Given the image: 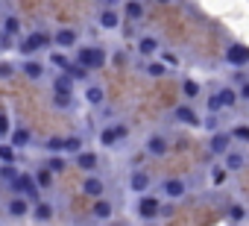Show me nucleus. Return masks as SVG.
Masks as SVG:
<instances>
[{"label":"nucleus","mask_w":249,"mask_h":226,"mask_svg":"<svg viewBox=\"0 0 249 226\" xmlns=\"http://www.w3.org/2000/svg\"><path fill=\"white\" fill-rule=\"evenodd\" d=\"M65 74H68V76H71V79H73V82H85V79H88V74H91V71H88V68H82V65H76V62H71V65H68V71H65Z\"/></svg>","instance_id":"nucleus-32"},{"label":"nucleus","mask_w":249,"mask_h":226,"mask_svg":"<svg viewBox=\"0 0 249 226\" xmlns=\"http://www.w3.org/2000/svg\"><path fill=\"white\" fill-rule=\"evenodd\" d=\"M111 211H114V206H111V200H106V194L94 197V206H91V217L94 220H108Z\"/></svg>","instance_id":"nucleus-20"},{"label":"nucleus","mask_w":249,"mask_h":226,"mask_svg":"<svg viewBox=\"0 0 249 226\" xmlns=\"http://www.w3.org/2000/svg\"><path fill=\"white\" fill-rule=\"evenodd\" d=\"M229 147H231V135H229L226 130H217V132H211V138H208V150H211L214 156H223Z\"/></svg>","instance_id":"nucleus-14"},{"label":"nucleus","mask_w":249,"mask_h":226,"mask_svg":"<svg viewBox=\"0 0 249 226\" xmlns=\"http://www.w3.org/2000/svg\"><path fill=\"white\" fill-rule=\"evenodd\" d=\"M208 112H211V115H217V112H223V106H220L217 94H211V97H208Z\"/></svg>","instance_id":"nucleus-45"},{"label":"nucleus","mask_w":249,"mask_h":226,"mask_svg":"<svg viewBox=\"0 0 249 226\" xmlns=\"http://www.w3.org/2000/svg\"><path fill=\"white\" fill-rule=\"evenodd\" d=\"M9 188H12V194H24V197H30V200H38V185H36L33 173H18V176L9 182Z\"/></svg>","instance_id":"nucleus-6"},{"label":"nucleus","mask_w":249,"mask_h":226,"mask_svg":"<svg viewBox=\"0 0 249 226\" xmlns=\"http://www.w3.org/2000/svg\"><path fill=\"white\" fill-rule=\"evenodd\" d=\"M18 173H21V170L15 168V162H0V182H6V185H9Z\"/></svg>","instance_id":"nucleus-31"},{"label":"nucleus","mask_w":249,"mask_h":226,"mask_svg":"<svg viewBox=\"0 0 249 226\" xmlns=\"http://www.w3.org/2000/svg\"><path fill=\"white\" fill-rule=\"evenodd\" d=\"M53 44V38L47 36V33H30L21 44H18V50L24 53V56H33V53H38V50H44V47H50Z\"/></svg>","instance_id":"nucleus-5"},{"label":"nucleus","mask_w":249,"mask_h":226,"mask_svg":"<svg viewBox=\"0 0 249 226\" xmlns=\"http://www.w3.org/2000/svg\"><path fill=\"white\" fill-rule=\"evenodd\" d=\"M126 138H129V127L126 124H108V127L100 130V144L103 147H117Z\"/></svg>","instance_id":"nucleus-3"},{"label":"nucleus","mask_w":249,"mask_h":226,"mask_svg":"<svg viewBox=\"0 0 249 226\" xmlns=\"http://www.w3.org/2000/svg\"><path fill=\"white\" fill-rule=\"evenodd\" d=\"M217 100H220V106H223V109H231V106H237V88H231V85H223V88H217Z\"/></svg>","instance_id":"nucleus-25"},{"label":"nucleus","mask_w":249,"mask_h":226,"mask_svg":"<svg viewBox=\"0 0 249 226\" xmlns=\"http://www.w3.org/2000/svg\"><path fill=\"white\" fill-rule=\"evenodd\" d=\"M73 85H76V82H73L65 71H62L59 76H53V91H73Z\"/></svg>","instance_id":"nucleus-34"},{"label":"nucleus","mask_w":249,"mask_h":226,"mask_svg":"<svg viewBox=\"0 0 249 226\" xmlns=\"http://www.w3.org/2000/svg\"><path fill=\"white\" fill-rule=\"evenodd\" d=\"M73 162H76V168H82V170H97V165H100V156L94 153V150H79L76 156H73Z\"/></svg>","instance_id":"nucleus-22"},{"label":"nucleus","mask_w":249,"mask_h":226,"mask_svg":"<svg viewBox=\"0 0 249 226\" xmlns=\"http://www.w3.org/2000/svg\"><path fill=\"white\" fill-rule=\"evenodd\" d=\"M237 100H249V79L237 82Z\"/></svg>","instance_id":"nucleus-44"},{"label":"nucleus","mask_w":249,"mask_h":226,"mask_svg":"<svg viewBox=\"0 0 249 226\" xmlns=\"http://www.w3.org/2000/svg\"><path fill=\"white\" fill-rule=\"evenodd\" d=\"M47 168H50L53 173H62V170L68 168V159H65V153H53V156L47 159Z\"/></svg>","instance_id":"nucleus-38"},{"label":"nucleus","mask_w":249,"mask_h":226,"mask_svg":"<svg viewBox=\"0 0 249 226\" xmlns=\"http://www.w3.org/2000/svg\"><path fill=\"white\" fill-rule=\"evenodd\" d=\"M79 150H82V135H68V138H62V153L76 156Z\"/></svg>","instance_id":"nucleus-28"},{"label":"nucleus","mask_w":249,"mask_h":226,"mask_svg":"<svg viewBox=\"0 0 249 226\" xmlns=\"http://www.w3.org/2000/svg\"><path fill=\"white\" fill-rule=\"evenodd\" d=\"M50 103L56 106V109H73V91H53L50 94Z\"/></svg>","instance_id":"nucleus-26"},{"label":"nucleus","mask_w":249,"mask_h":226,"mask_svg":"<svg viewBox=\"0 0 249 226\" xmlns=\"http://www.w3.org/2000/svg\"><path fill=\"white\" fill-rule=\"evenodd\" d=\"M9 130H12V118H9V112L3 109V112H0V141L9 135Z\"/></svg>","instance_id":"nucleus-39"},{"label":"nucleus","mask_w":249,"mask_h":226,"mask_svg":"<svg viewBox=\"0 0 249 226\" xmlns=\"http://www.w3.org/2000/svg\"><path fill=\"white\" fill-rule=\"evenodd\" d=\"M141 71L159 79V76H167V71H170V68H167L164 62H153V59H150V62H144V65H141Z\"/></svg>","instance_id":"nucleus-27"},{"label":"nucleus","mask_w":249,"mask_h":226,"mask_svg":"<svg viewBox=\"0 0 249 226\" xmlns=\"http://www.w3.org/2000/svg\"><path fill=\"white\" fill-rule=\"evenodd\" d=\"M159 3H170V0H159Z\"/></svg>","instance_id":"nucleus-49"},{"label":"nucleus","mask_w":249,"mask_h":226,"mask_svg":"<svg viewBox=\"0 0 249 226\" xmlns=\"http://www.w3.org/2000/svg\"><path fill=\"white\" fill-rule=\"evenodd\" d=\"M85 100H88L91 106H103V103H106V91H103L100 85H88V88H85Z\"/></svg>","instance_id":"nucleus-30"},{"label":"nucleus","mask_w":249,"mask_h":226,"mask_svg":"<svg viewBox=\"0 0 249 226\" xmlns=\"http://www.w3.org/2000/svg\"><path fill=\"white\" fill-rule=\"evenodd\" d=\"M0 162H18V150L3 138V141H0Z\"/></svg>","instance_id":"nucleus-36"},{"label":"nucleus","mask_w":249,"mask_h":226,"mask_svg":"<svg viewBox=\"0 0 249 226\" xmlns=\"http://www.w3.org/2000/svg\"><path fill=\"white\" fill-rule=\"evenodd\" d=\"M223 168L229 170V173H237V170H243L246 168V153H240V150H226L223 153Z\"/></svg>","instance_id":"nucleus-15"},{"label":"nucleus","mask_w":249,"mask_h":226,"mask_svg":"<svg viewBox=\"0 0 249 226\" xmlns=\"http://www.w3.org/2000/svg\"><path fill=\"white\" fill-rule=\"evenodd\" d=\"M73 62L88 68V71H100L108 65V50L103 44H76L73 47Z\"/></svg>","instance_id":"nucleus-1"},{"label":"nucleus","mask_w":249,"mask_h":226,"mask_svg":"<svg viewBox=\"0 0 249 226\" xmlns=\"http://www.w3.org/2000/svg\"><path fill=\"white\" fill-rule=\"evenodd\" d=\"M6 141H9L15 150L30 147V144H33V132H30V127H12V130H9V135H6Z\"/></svg>","instance_id":"nucleus-13"},{"label":"nucleus","mask_w":249,"mask_h":226,"mask_svg":"<svg viewBox=\"0 0 249 226\" xmlns=\"http://www.w3.org/2000/svg\"><path fill=\"white\" fill-rule=\"evenodd\" d=\"M199 94H202V88H199V82H196V79H185V82H182V97H185V100H191V103H194Z\"/></svg>","instance_id":"nucleus-29"},{"label":"nucleus","mask_w":249,"mask_h":226,"mask_svg":"<svg viewBox=\"0 0 249 226\" xmlns=\"http://www.w3.org/2000/svg\"><path fill=\"white\" fill-rule=\"evenodd\" d=\"M44 150H50V153H62V138H47V141H44Z\"/></svg>","instance_id":"nucleus-43"},{"label":"nucleus","mask_w":249,"mask_h":226,"mask_svg":"<svg viewBox=\"0 0 249 226\" xmlns=\"http://www.w3.org/2000/svg\"><path fill=\"white\" fill-rule=\"evenodd\" d=\"M144 150H147V156L161 159V156H167V150H170V138H167V135H161V132H153V135L147 138Z\"/></svg>","instance_id":"nucleus-10"},{"label":"nucleus","mask_w":249,"mask_h":226,"mask_svg":"<svg viewBox=\"0 0 249 226\" xmlns=\"http://www.w3.org/2000/svg\"><path fill=\"white\" fill-rule=\"evenodd\" d=\"M18 30H21V24H18V18H15V15H9V18L3 21V33H6V36H15Z\"/></svg>","instance_id":"nucleus-40"},{"label":"nucleus","mask_w":249,"mask_h":226,"mask_svg":"<svg viewBox=\"0 0 249 226\" xmlns=\"http://www.w3.org/2000/svg\"><path fill=\"white\" fill-rule=\"evenodd\" d=\"M161 194H164L167 200H182V197L188 194V185H185L182 179H164V182H161Z\"/></svg>","instance_id":"nucleus-19"},{"label":"nucleus","mask_w":249,"mask_h":226,"mask_svg":"<svg viewBox=\"0 0 249 226\" xmlns=\"http://www.w3.org/2000/svg\"><path fill=\"white\" fill-rule=\"evenodd\" d=\"M138 53L147 56V59L156 56V53H159V38H156V36H141V38H138Z\"/></svg>","instance_id":"nucleus-24"},{"label":"nucleus","mask_w":249,"mask_h":226,"mask_svg":"<svg viewBox=\"0 0 249 226\" xmlns=\"http://www.w3.org/2000/svg\"><path fill=\"white\" fill-rule=\"evenodd\" d=\"M50 65H56L59 71H68L71 59H68V53H65V50H50Z\"/></svg>","instance_id":"nucleus-37"},{"label":"nucleus","mask_w":249,"mask_h":226,"mask_svg":"<svg viewBox=\"0 0 249 226\" xmlns=\"http://www.w3.org/2000/svg\"><path fill=\"white\" fill-rule=\"evenodd\" d=\"M135 214H138V220H156L159 214H161V200L159 197H153V194H138V203H135Z\"/></svg>","instance_id":"nucleus-2"},{"label":"nucleus","mask_w":249,"mask_h":226,"mask_svg":"<svg viewBox=\"0 0 249 226\" xmlns=\"http://www.w3.org/2000/svg\"><path fill=\"white\" fill-rule=\"evenodd\" d=\"M223 59H226V65H231V68H246V65H249V47L240 44V41H231V44L226 47Z\"/></svg>","instance_id":"nucleus-7"},{"label":"nucleus","mask_w":249,"mask_h":226,"mask_svg":"<svg viewBox=\"0 0 249 226\" xmlns=\"http://www.w3.org/2000/svg\"><path fill=\"white\" fill-rule=\"evenodd\" d=\"M103 3H106V6H114V3H111V0H103Z\"/></svg>","instance_id":"nucleus-48"},{"label":"nucleus","mask_w":249,"mask_h":226,"mask_svg":"<svg viewBox=\"0 0 249 226\" xmlns=\"http://www.w3.org/2000/svg\"><path fill=\"white\" fill-rule=\"evenodd\" d=\"M229 135H231V141L249 144V124H237V127H231V130H229Z\"/></svg>","instance_id":"nucleus-35"},{"label":"nucleus","mask_w":249,"mask_h":226,"mask_svg":"<svg viewBox=\"0 0 249 226\" xmlns=\"http://www.w3.org/2000/svg\"><path fill=\"white\" fill-rule=\"evenodd\" d=\"M30 214H33V220H38V223H47V220H53V206H50L47 200H33V206H30Z\"/></svg>","instance_id":"nucleus-21"},{"label":"nucleus","mask_w":249,"mask_h":226,"mask_svg":"<svg viewBox=\"0 0 249 226\" xmlns=\"http://www.w3.org/2000/svg\"><path fill=\"white\" fill-rule=\"evenodd\" d=\"M111 59H114V65H126V53H114Z\"/></svg>","instance_id":"nucleus-47"},{"label":"nucleus","mask_w":249,"mask_h":226,"mask_svg":"<svg viewBox=\"0 0 249 226\" xmlns=\"http://www.w3.org/2000/svg\"><path fill=\"white\" fill-rule=\"evenodd\" d=\"M82 194H88L91 200H94V197H103V194H106V179L97 176L94 170H88V176L82 179Z\"/></svg>","instance_id":"nucleus-12"},{"label":"nucleus","mask_w":249,"mask_h":226,"mask_svg":"<svg viewBox=\"0 0 249 226\" xmlns=\"http://www.w3.org/2000/svg\"><path fill=\"white\" fill-rule=\"evenodd\" d=\"M173 115H176V121H179V124H185V127H194V130H199V127H202V118H199V112L194 109V103H191V100L179 103V106L173 109Z\"/></svg>","instance_id":"nucleus-4"},{"label":"nucleus","mask_w":249,"mask_h":226,"mask_svg":"<svg viewBox=\"0 0 249 226\" xmlns=\"http://www.w3.org/2000/svg\"><path fill=\"white\" fill-rule=\"evenodd\" d=\"M79 38H82V33L73 30V27H62V30L53 33V44H56L59 50H73V47L79 44Z\"/></svg>","instance_id":"nucleus-8"},{"label":"nucleus","mask_w":249,"mask_h":226,"mask_svg":"<svg viewBox=\"0 0 249 226\" xmlns=\"http://www.w3.org/2000/svg\"><path fill=\"white\" fill-rule=\"evenodd\" d=\"M53 170L44 165V168H36L33 170V179H36V185H38V191H47V188H53Z\"/></svg>","instance_id":"nucleus-23"},{"label":"nucleus","mask_w":249,"mask_h":226,"mask_svg":"<svg viewBox=\"0 0 249 226\" xmlns=\"http://www.w3.org/2000/svg\"><path fill=\"white\" fill-rule=\"evenodd\" d=\"M226 176H229V170H226L223 165H214V168L208 170V179H211V185H214V188L226 185Z\"/></svg>","instance_id":"nucleus-33"},{"label":"nucleus","mask_w":249,"mask_h":226,"mask_svg":"<svg viewBox=\"0 0 249 226\" xmlns=\"http://www.w3.org/2000/svg\"><path fill=\"white\" fill-rule=\"evenodd\" d=\"M18 71H21L27 79H41V76H44V62H38V59L27 56V59L18 65Z\"/></svg>","instance_id":"nucleus-18"},{"label":"nucleus","mask_w":249,"mask_h":226,"mask_svg":"<svg viewBox=\"0 0 249 226\" xmlns=\"http://www.w3.org/2000/svg\"><path fill=\"white\" fill-rule=\"evenodd\" d=\"M120 21H123V12L117 6H103L97 12V27H103V30H117Z\"/></svg>","instance_id":"nucleus-9"},{"label":"nucleus","mask_w":249,"mask_h":226,"mask_svg":"<svg viewBox=\"0 0 249 226\" xmlns=\"http://www.w3.org/2000/svg\"><path fill=\"white\" fill-rule=\"evenodd\" d=\"M150 185H153V179H150V173H147V170L135 168V170L129 173V191L144 194V191H150Z\"/></svg>","instance_id":"nucleus-16"},{"label":"nucleus","mask_w":249,"mask_h":226,"mask_svg":"<svg viewBox=\"0 0 249 226\" xmlns=\"http://www.w3.org/2000/svg\"><path fill=\"white\" fill-rule=\"evenodd\" d=\"M0 6H3V0H0Z\"/></svg>","instance_id":"nucleus-50"},{"label":"nucleus","mask_w":249,"mask_h":226,"mask_svg":"<svg viewBox=\"0 0 249 226\" xmlns=\"http://www.w3.org/2000/svg\"><path fill=\"white\" fill-rule=\"evenodd\" d=\"M30 206H33V200H30V197H24V194H12V197H9V203H6V214H9V217H15V220H21V217H27V214H30Z\"/></svg>","instance_id":"nucleus-11"},{"label":"nucleus","mask_w":249,"mask_h":226,"mask_svg":"<svg viewBox=\"0 0 249 226\" xmlns=\"http://www.w3.org/2000/svg\"><path fill=\"white\" fill-rule=\"evenodd\" d=\"M161 62H164L167 68H179V56H176L173 50H164V53H161Z\"/></svg>","instance_id":"nucleus-41"},{"label":"nucleus","mask_w":249,"mask_h":226,"mask_svg":"<svg viewBox=\"0 0 249 226\" xmlns=\"http://www.w3.org/2000/svg\"><path fill=\"white\" fill-rule=\"evenodd\" d=\"M144 15H147V9H144V0H126V3H123V18H126L129 24H138V21H144Z\"/></svg>","instance_id":"nucleus-17"},{"label":"nucleus","mask_w":249,"mask_h":226,"mask_svg":"<svg viewBox=\"0 0 249 226\" xmlns=\"http://www.w3.org/2000/svg\"><path fill=\"white\" fill-rule=\"evenodd\" d=\"M15 71H18V68H12L9 62H0V76H3V79H9V76H12Z\"/></svg>","instance_id":"nucleus-46"},{"label":"nucleus","mask_w":249,"mask_h":226,"mask_svg":"<svg viewBox=\"0 0 249 226\" xmlns=\"http://www.w3.org/2000/svg\"><path fill=\"white\" fill-rule=\"evenodd\" d=\"M229 217H231V220H246V208H243L240 203H234V206L229 208Z\"/></svg>","instance_id":"nucleus-42"}]
</instances>
